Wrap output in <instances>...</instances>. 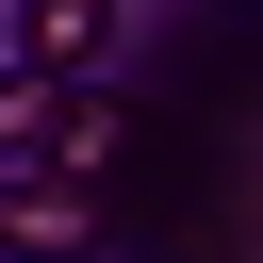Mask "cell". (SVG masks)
Returning <instances> with one entry per match:
<instances>
[{"instance_id": "1", "label": "cell", "mask_w": 263, "mask_h": 263, "mask_svg": "<svg viewBox=\"0 0 263 263\" xmlns=\"http://www.w3.org/2000/svg\"><path fill=\"white\" fill-rule=\"evenodd\" d=\"M0 164H66V181H99V164H115V115H99L82 82H49V66H0Z\"/></svg>"}, {"instance_id": "2", "label": "cell", "mask_w": 263, "mask_h": 263, "mask_svg": "<svg viewBox=\"0 0 263 263\" xmlns=\"http://www.w3.org/2000/svg\"><path fill=\"white\" fill-rule=\"evenodd\" d=\"M132 49V0H16L0 16V66H49V82H99Z\"/></svg>"}, {"instance_id": "3", "label": "cell", "mask_w": 263, "mask_h": 263, "mask_svg": "<svg viewBox=\"0 0 263 263\" xmlns=\"http://www.w3.org/2000/svg\"><path fill=\"white\" fill-rule=\"evenodd\" d=\"M82 230H99V181H66V164H0V263H82Z\"/></svg>"}]
</instances>
